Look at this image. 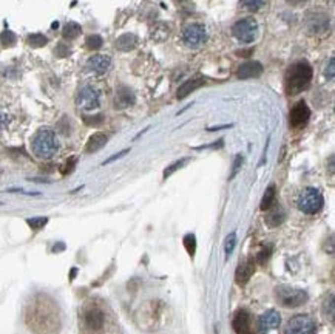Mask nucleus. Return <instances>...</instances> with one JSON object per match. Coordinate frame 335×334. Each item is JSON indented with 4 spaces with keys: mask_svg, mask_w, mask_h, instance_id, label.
<instances>
[{
    "mask_svg": "<svg viewBox=\"0 0 335 334\" xmlns=\"http://www.w3.org/2000/svg\"><path fill=\"white\" fill-rule=\"evenodd\" d=\"M307 28L310 33H325L329 28V19L325 14H314L307 19Z\"/></svg>",
    "mask_w": 335,
    "mask_h": 334,
    "instance_id": "17",
    "label": "nucleus"
},
{
    "mask_svg": "<svg viewBox=\"0 0 335 334\" xmlns=\"http://www.w3.org/2000/svg\"><path fill=\"white\" fill-rule=\"evenodd\" d=\"M284 220H286V214H284V211L281 209L280 206H275V209H272V207H270L269 214H268V218H266V222H268L269 226H278Z\"/></svg>",
    "mask_w": 335,
    "mask_h": 334,
    "instance_id": "21",
    "label": "nucleus"
},
{
    "mask_svg": "<svg viewBox=\"0 0 335 334\" xmlns=\"http://www.w3.org/2000/svg\"><path fill=\"white\" fill-rule=\"evenodd\" d=\"M263 73V65L255 61H249L239 65L238 68V77L239 79H250V77H258Z\"/></svg>",
    "mask_w": 335,
    "mask_h": 334,
    "instance_id": "14",
    "label": "nucleus"
},
{
    "mask_svg": "<svg viewBox=\"0 0 335 334\" xmlns=\"http://www.w3.org/2000/svg\"><path fill=\"white\" fill-rule=\"evenodd\" d=\"M269 256H270V249H269V248H264V249L260 252V254H258V257H257V259H258V261H260V263H264L266 260L269 259Z\"/></svg>",
    "mask_w": 335,
    "mask_h": 334,
    "instance_id": "38",
    "label": "nucleus"
},
{
    "mask_svg": "<svg viewBox=\"0 0 335 334\" xmlns=\"http://www.w3.org/2000/svg\"><path fill=\"white\" fill-rule=\"evenodd\" d=\"M317 324L315 320L307 314H298L294 316L287 322L284 334H315Z\"/></svg>",
    "mask_w": 335,
    "mask_h": 334,
    "instance_id": "7",
    "label": "nucleus"
},
{
    "mask_svg": "<svg viewBox=\"0 0 335 334\" xmlns=\"http://www.w3.org/2000/svg\"><path fill=\"white\" fill-rule=\"evenodd\" d=\"M204 85V80L202 79H192V80H187V82H184L181 84V87L178 88V98L182 99V98H186L189 96L192 91H195L196 88H200Z\"/></svg>",
    "mask_w": 335,
    "mask_h": 334,
    "instance_id": "20",
    "label": "nucleus"
},
{
    "mask_svg": "<svg viewBox=\"0 0 335 334\" xmlns=\"http://www.w3.org/2000/svg\"><path fill=\"white\" fill-rule=\"evenodd\" d=\"M27 223L30 224L31 229H34V231H37V229H42L45 224L48 223V218L47 217H36V218H28Z\"/></svg>",
    "mask_w": 335,
    "mask_h": 334,
    "instance_id": "29",
    "label": "nucleus"
},
{
    "mask_svg": "<svg viewBox=\"0 0 335 334\" xmlns=\"http://www.w3.org/2000/svg\"><path fill=\"white\" fill-rule=\"evenodd\" d=\"M312 79V67L306 62H297L289 67L286 73V91L289 95H297L306 90Z\"/></svg>",
    "mask_w": 335,
    "mask_h": 334,
    "instance_id": "1",
    "label": "nucleus"
},
{
    "mask_svg": "<svg viewBox=\"0 0 335 334\" xmlns=\"http://www.w3.org/2000/svg\"><path fill=\"white\" fill-rule=\"evenodd\" d=\"M275 198H276V189H275L273 184H270V186L266 189L264 195H263V200H261L260 207L263 211H269L270 207L273 206V203H275Z\"/></svg>",
    "mask_w": 335,
    "mask_h": 334,
    "instance_id": "22",
    "label": "nucleus"
},
{
    "mask_svg": "<svg viewBox=\"0 0 335 334\" xmlns=\"http://www.w3.org/2000/svg\"><path fill=\"white\" fill-rule=\"evenodd\" d=\"M27 40L30 43V47H33V48H40V47H45V45L48 43V39L45 37L43 34H40V33L30 34Z\"/></svg>",
    "mask_w": 335,
    "mask_h": 334,
    "instance_id": "24",
    "label": "nucleus"
},
{
    "mask_svg": "<svg viewBox=\"0 0 335 334\" xmlns=\"http://www.w3.org/2000/svg\"><path fill=\"white\" fill-rule=\"evenodd\" d=\"M258 22L252 17H246L236 22L232 28V33L242 43H252L258 36Z\"/></svg>",
    "mask_w": 335,
    "mask_h": 334,
    "instance_id": "6",
    "label": "nucleus"
},
{
    "mask_svg": "<svg viewBox=\"0 0 335 334\" xmlns=\"http://www.w3.org/2000/svg\"><path fill=\"white\" fill-rule=\"evenodd\" d=\"M76 164H77V158L76 156H70V158L65 161V164L62 167V174L64 175L71 174V172L74 170V167H76Z\"/></svg>",
    "mask_w": 335,
    "mask_h": 334,
    "instance_id": "32",
    "label": "nucleus"
},
{
    "mask_svg": "<svg viewBox=\"0 0 335 334\" xmlns=\"http://www.w3.org/2000/svg\"><path fill=\"white\" fill-rule=\"evenodd\" d=\"M176 2H181L182 3V2H187V0H176Z\"/></svg>",
    "mask_w": 335,
    "mask_h": 334,
    "instance_id": "41",
    "label": "nucleus"
},
{
    "mask_svg": "<svg viewBox=\"0 0 335 334\" xmlns=\"http://www.w3.org/2000/svg\"><path fill=\"white\" fill-rule=\"evenodd\" d=\"M17 37H16V34L13 31H9V30H5L0 33V43L3 45V47L9 48V47H13V45L16 43Z\"/></svg>",
    "mask_w": 335,
    "mask_h": 334,
    "instance_id": "26",
    "label": "nucleus"
},
{
    "mask_svg": "<svg viewBox=\"0 0 335 334\" xmlns=\"http://www.w3.org/2000/svg\"><path fill=\"white\" fill-rule=\"evenodd\" d=\"M253 271H255V264H253V260L249 259L246 261H242L239 266L236 268L235 272V280L238 285H246L249 282V279L252 277Z\"/></svg>",
    "mask_w": 335,
    "mask_h": 334,
    "instance_id": "15",
    "label": "nucleus"
},
{
    "mask_svg": "<svg viewBox=\"0 0 335 334\" xmlns=\"http://www.w3.org/2000/svg\"><path fill=\"white\" fill-rule=\"evenodd\" d=\"M80 33H82V27H80L79 24H76V22H68L62 30V36H64V39L73 40L79 36Z\"/></svg>",
    "mask_w": 335,
    "mask_h": 334,
    "instance_id": "23",
    "label": "nucleus"
},
{
    "mask_svg": "<svg viewBox=\"0 0 335 334\" xmlns=\"http://www.w3.org/2000/svg\"><path fill=\"white\" fill-rule=\"evenodd\" d=\"M280 322H281L280 314L276 313V311L270 309L260 317V328H261V331H269V330H273L278 327Z\"/></svg>",
    "mask_w": 335,
    "mask_h": 334,
    "instance_id": "18",
    "label": "nucleus"
},
{
    "mask_svg": "<svg viewBox=\"0 0 335 334\" xmlns=\"http://www.w3.org/2000/svg\"><path fill=\"white\" fill-rule=\"evenodd\" d=\"M234 330L236 334H253L252 319L246 309L236 311V314L234 317Z\"/></svg>",
    "mask_w": 335,
    "mask_h": 334,
    "instance_id": "11",
    "label": "nucleus"
},
{
    "mask_svg": "<svg viewBox=\"0 0 335 334\" xmlns=\"http://www.w3.org/2000/svg\"><path fill=\"white\" fill-rule=\"evenodd\" d=\"M241 166H242V156H241V155H236V158H235V161H234L232 172H230V177H229V180H234V178L236 177V174L239 172Z\"/></svg>",
    "mask_w": 335,
    "mask_h": 334,
    "instance_id": "34",
    "label": "nucleus"
},
{
    "mask_svg": "<svg viewBox=\"0 0 335 334\" xmlns=\"http://www.w3.org/2000/svg\"><path fill=\"white\" fill-rule=\"evenodd\" d=\"M76 106L79 110L82 111H95L99 109L100 106V91L90 85L85 84L77 90V95H76Z\"/></svg>",
    "mask_w": 335,
    "mask_h": 334,
    "instance_id": "4",
    "label": "nucleus"
},
{
    "mask_svg": "<svg viewBox=\"0 0 335 334\" xmlns=\"http://www.w3.org/2000/svg\"><path fill=\"white\" fill-rule=\"evenodd\" d=\"M335 76V59L329 61V68H326V77L328 79H334Z\"/></svg>",
    "mask_w": 335,
    "mask_h": 334,
    "instance_id": "37",
    "label": "nucleus"
},
{
    "mask_svg": "<svg viewBox=\"0 0 335 334\" xmlns=\"http://www.w3.org/2000/svg\"><path fill=\"white\" fill-rule=\"evenodd\" d=\"M235 245H236V234L232 232V234H229L226 241H224V251H226V254L230 256L234 252L235 249Z\"/></svg>",
    "mask_w": 335,
    "mask_h": 334,
    "instance_id": "30",
    "label": "nucleus"
},
{
    "mask_svg": "<svg viewBox=\"0 0 335 334\" xmlns=\"http://www.w3.org/2000/svg\"><path fill=\"white\" fill-rule=\"evenodd\" d=\"M187 161H189V158H182V159H179V161H175V163H173L171 166H168V167L164 170V178H168L171 174H175V172L179 170L182 166H186V164H187Z\"/></svg>",
    "mask_w": 335,
    "mask_h": 334,
    "instance_id": "27",
    "label": "nucleus"
},
{
    "mask_svg": "<svg viewBox=\"0 0 335 334\" xmlns=\"http://www.w3.org/2000/svg\"><path fill=\"white\" fill-rule=\"evenodd\" d=\"M184 246H186L189 256H195L196 252V237L193 234H187L186 237H184Z\"/></svg>",
    "mask_w": 335,
    "mask_h": 334,
    "instance_id": "28",
    "label": "nucleus"
},
{
    "mask_svg": "<svg viewBox=\"0 0 335 334\" xmlns=\"http://www.w3.org/2000/svg\"><path fill=\"white\" fill-rule=\"evenodd\" d=\"M287 2L291 3V5H302V3L306 2V0H287Z\"/></svg>",
    "mask_w": 335,
    "mask_h": 334,
    "instance_id": "40",
    "label": "nucleus"
},
{
    "mask_svg": "<svg viewBox=\"0 0 335 334\" xmlns=\"http://www.w3.org/2000/svg\"><path fill=\"white\" fill-rule=\"evenodd\" d=\"M297 206L302 212H304L307 215H314L323 209V206H325V198H323V195L318 189L306 187L302 193H300Z\"/></svg>",
    "mask_w": 335,
    "mask_h": 334,
    "instance_id": "3",
    "label": "nucleus"
},
{
    "mask_svg": "<svg viewBox=\"0 0 335 334\" xmlns=\"http://www.w3.org/2000/svg\"><path fill=\"white\" fill-rule=\"evenodd\" d=\"M68 54H70V48H68V45L65 43H57V47H56V56L57 57H67Z\"/></svg>",
    "mask_w": 335,
    "mask_h": 334,
    "instance_id": "35",
    "label": "nucleus"
},
{
    "mask_svg": "<svg viewBox=\"0 0 335 334\" xmlns=\"http://www.w3.org/2000/svg\"><path fill=\"white\" fill-rule=\"evenodd\" d=\"M8 124H9V116H8V114L3 110H0V129L6 127Z\"/></svg>",
    "mask_w": 335,
    "mask_h": 334,
    "instance_id": "39",
    "label": "nucleus"
},
{
    "mask_svg": "<svg viewBox=\"0 0 335 334\" xmlns=\"http://www.w3.org/2000/svg\"><path fill=\"white\" fill-rule=\"evenodd\" d=\"M111 67L110 56L105 54H95L91 56L85 64V70L93 74H105Z\"/></svg>",
    "mask_w": 335,
    "mask_h": 334,
    "instance_id": "10",
    "label": "nucleus"
},
{
    "mask_svg": "<svg viewBox=\"0 0 335 334\" xmlns=\"http://www.w3.org/2000/svg\"><path fill=\"white\" fill-rule=\"evenodd\" d=\"M103 121L102 114H95V116H84V122L87 125H91V127H96V125H100Z\"/></svg>",
    "mask_w": 335,
    "mask_h": 334,
    "instance_id": "33",
    "label": "nucleus"
},
{
    "mask_svg": "<svg viewBox=\"0 0 335 334\" xmlns=\"http://www.w3.org/2000/svg\"><path fill=\"white\" fill-rule=\"evenodd\" d=\"M134 93L125 85H119L116 88V96H114V107L118 110H125L134 104Z\"/></svg>",
    "mask_w": 335,
    "mask_h": 334,
    "instance_id": "13",
    "label": "nucleus"
},
{
    "mask_svg": "<svg viewBox=\"0 0 335 334\" xmlns=\"http://www.w3.org/2000/svg\"><path fill=\"white\" fill-rule=\"evenodd\" d=\"M107 141H108V136L105 133H102V132L93 133L88 138V141L85 144V152L87 153H95V152L100 150V148L107 144Z\"/></svg>",
    "mask_w": 335,
    "mask_h": 334,
    "instance_id": "16",
    "label": "nucleus"
},
{
    "mask_svg": "<svg viewBox=\"0 0 335 334\" xmlns=\"http://www.w3.org/2000/svg\"><path fill=\"white\" fill-rule=\"evenodd\" d=\"M31 148H33V153L37 158L50 159L59 150V140H57V136L53 130L40 129L33 138Z\"/></svg>",
    "mask_w": 335,
    "mask_h": 334,
    "instance_id": "2",
    "label": "nucleus"
},
{
    "mask_svg": "<svg viewBox=\"0 0 335 334\" xmlns=\"http://www.w3.org/2000/svg\"><path fill=\"white\" fill-rule=\"evenodd\" d=\"M103 45V39L99 36V34H90L85 39V47L88 50H99Z\"/></svg>",
    "mask_w": 335,
    "mask_h": 334,
    "instance_id": "25",
    "label": "nucleus"
},
{
    "mask_svg": "<svg viewBox=\"0 0 335 334\" xmlns=\"http://www.w3.org/2000/svg\"><path fill=\"white\" fill-rule=\"evenodd\" d=\"M241 3L250 11H258L266 3V0H241Z\"/></svg>",
    "mask_w": 335,
    "mask_h": 334,
    "instance_id": "31",
    "label": "nucleus"
},
{
    "mask_svg": "<svg viewBox=\"0 0 335 334\" xmlns=\"http://www.w3.org/2000/svg\"><path fill=\"white\" fill-rule=\"evenodd\" d=\"M84 322H85V327L88 330H91V331L102 330L103 324H105V316H103V311H100L99 308H91V309L85 311Z\"/></svg>",
    "mask_w": 335,
    "mask_h": 334,
    "instance_id": "12",
    "label": "nucleus"
},
{
    "mask_svg": "<svg viewBox=\"0 0 335 334\" xmlns=\"http://www.w3.org/2000/svg\"><path fill=\"white\" fill-rule=\"evenodd\" d=\"M275 296H276V300L287 308H297L307 302V294L303 290H297V288L287 286V285H281L276 288Z\"/></svg>",
    "mask_w": 335,
    "mask_h": 334,
    "instance_id": "5",
    "label": "nucleus"
},
{
    "mask_svg": "<svg viewBox=\"0 0 335 334\" xmlns=\"http://www.w3.org/2000/svg\"><path fill=\"white\" fill-rule=\"evenodd\" d=\"M184 43L190 48H200L207 40V31L201 24H189L182 30Z\"/></svg>",
    "mask_w": 335,
    "mask_h": 334,
    "instance_id": "8",
    "label": "nucleus"
},
{
    "mask_svg": "<svg viewBox=\"0 0 335 334\" xmlns=\"http://www.w3.org/2000/svg\"><path fill=\"white\" fill-rule=\"evenodd\" d=\"M129 152H130V148H125V150H121L119 153H114L113 156H110L108 159L103 161V164H110V163H113V161H116V159H119V158L125 156V155L129 153Z\"/></svg>",
    "mask_w": 335,
    "mask_h": 334,
    "instance_id": "36",
    "label": "nucleus"
},
{
    "mask_svg": "<svg viewBox=\"0 0 335 334\" xmlns=\"http://www.w3.org/2000/svg\"><path fill=\"white\" fill-rule=\"evenodd\" d=\"M309 118H310V110L304 101L297 102L291 110V114H289V121H291V125L294 129H300L303 127V125H306Z\"/></svg>",
    "mask_w": 335,
    "mask_h": 334,
    "instance_id": "9",
    "label": "nucleus"
},
{
    "mask_svg": "<svg viewBox=\"0 0 335 334\" xmlns=\"http://www.w3.org/2000/svg\"><path fill=\"white\" fill-rule=\"evenodd\" d=\"M137 45V37L134 36V34L132 33H127V34H122V36H119L116 39V48L119 51H130V50H134Z\"/></svg>",
    "mask_w": 335,
    "mask_h": 334,
    "instance_id": "19",
    "label": "nucleus"
}]
</instances>
